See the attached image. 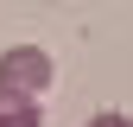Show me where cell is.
<instances>
[{
	"label": "cell",
	"instance_id": "obj_1",
	"mask_svg": "<svg viewBox=\"0 0 133 127\" xmlns=\"http://www.w3.org/2000/svg\"><path fill=\"white\" fill-rule=\"evenodd\" d=\"M0 89L38 102V95L51 89V57H44L38 45H13V51H0Z\"/></svg>",
	"mask_w": 133,
	"mask_h": 127
},
{
	"label": "cell",
	"instance_id": "obj_2",
	"mask_svg": "<svg viewBox=\"0 0 133 127\" xmlns=\"http://www.w3.org/2000/svg\"><path fill=\"white\" fill-rule=\"evenodd\" d=\"M0 127H38V102H25V95H6V89H0Z\"/></svg>",
	"mask_w": 133,
	"mask_h": 127
},
{
	"label": "cell",
	"instance_id": "obj_3",
	"mask_svg": "<svg viewBox=\"0 0 133 127\" xmlns=\"http://www.w3.org/2000/svg\"><path fill=\"white\" fill-rule=\"evenodd\" d=\"M82 127H133L127 115H95V121H82Z\"/></svg>",
	"mask_w": 133,
	"mask_h": 127
}]
</instances>
